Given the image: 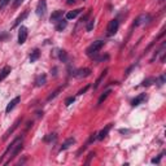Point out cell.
Returning <instances> with one entry per match:
<instances>
[{
    "label": "cell",
    "mask_w": 166,
    "mask_h": 166,
    "mask_svg": "<svg viewBox=\"0 0 166 166\" xmlns=\"http://www.w3.org/2000/svg\"><path fill=\"white\" fill-rule=\"evenodd\" d=\"M104 40H96V42H93L92 44H90L88 47H87V49H86V55L87 56H90V57H92L95 56L99 51H100L102 47H104Z\"/></svg>",
    "instance_id": "6da1fadb"
},
{
    "label": "cell",
    "mask_w": 166,
    "mask_h": 166,
    "mask_svg": "<svg viewBox=\"0 0 166 166\" xmlns=\"http://www.w3.org/2000/svg\"><path fill=\"white\" fill-rule=\"evenodd\" d=\"M118 27H120V22H118V19H112V21H109L108 27H106V35H108V37H113V35H116V33L118 31Z\"/></svg>",
    "instance_id": "7a4b0ae2"
},
{
    "label": "cell",
    "mask_w": 166,
    "mask_h": 166,
    "mask_svg": "<svg viewBox=\"0 0 166 166\" xmlns=\"http://www.w3.org/2000/svg\"><path fill=\"white\" fill-rule=\"evenodd\" d=\"M22 148H23V145H22V140H19V141H18V143H17V144H14V147H13V148H12V149H10V151H12V152H10V156H9V161H7V162H5V164H8V162H10V161H12V160H13V159H14V157H16V156H17V155H18V153H19V152H21V151H22Z\"/></svg>",
    "instance_id": "3957f363"
},
{
    "label": "cell",
    "mask_w": 166,
    "mask_h": 166,
    "mask_svg": "<svg viewBox=\"0 0 166 166\" xmlns=\"http://www.w3.org/2000/svg\"><path fill=\"white\" fill-rule=\"evenodd\" d=\"M35 12H37V14L39 16V17H43V16L46 14V12H47V1L46 0H40V1L38 3Z\"/></svg>",
    "instance_id": "277c9868"
},
{
    "label": "cell",
    "mask_w": 166,
    "mask_h": 166,
    "mask_svg": "<svg viewBox=\"0 0 166 166\" xmlns=\"http://www.w3.org/2000/svg\"><path fill=\"white\" fill-rule=\"evenodd\" d=\"M73 76L77 77V78H87V77L91 76V69H88V68L78 69V70H76V72L73 73Z\"/></svg>",
    "instance_id": "5b68a950"
},
{
    "label": "cell",
    "mask_w": 166,
    "mask_h": 166,
    "mask_svg": "<svg viewBox=\"0 0 166 166\" xmlns=\"http://www.w3.org/2000/svg\"><path fill=\"white\" fill-rule=\"evenodd\" d=\"M151 19L152 18H151V16H149V14H141L135 19L134 26H140V25H144V23H148Z\"/></svg>",
    "instance_id": "8992f818"
},
{
    "label": "cell",
    "mask_w": 166,
    "mask_h": 166,
    "mask_svg": "<svg viewBox=\"0 0 166 166\" xmlns=\"http://www.w3.org/2000/svg\"><path fill=\"white\" fill-rule=\"evenodd\" d=\"M27 39V29L25 26H21L18 30V44H23Z\"/></svg>",
    "instance_id": "52a82bcc"
},
{
    "label": "cell",
    "mask_w": 166,
    "mask_h": 166,
    "mask_svg": "<svg viewBox=\"0 0 166 166\" xmlns=\"http://www.w3.org/2000/svg\"><path fill=\"white\" fill-rule=\"evenodd\" d=\"M110 129H112V123L106 125L100 132L96 134V139H99V140H104L105 138H106V135H108V132H109V130H110Z\"/></svg>",
    "instance_id": "ba28073f"
},
{
    "label": "cell",
    "mask_w": 166,
    "mask_h": 166,
    "mask_svg": "<svg viewBox=\"0 0 166 166\" xmlns=\"http://www.w3.org/2000/svg\"><path fill=\"white\" fill-rule=\"evenodd\" d=\"M145 100H147V95H145V93H140V95H138L135 99H132L131 105H132V106H138V105L143 104Z\"/></svg>",
    "instance_id": "9c48e42d"
},
{
    "label": "cell",
    "mask_w": 166,
    "mask_h": 166,
    "mask_svg": "<svg viewBox=\"0 0 166 166\" xmlns=\"http://www.w3.org/2000/svg\"><path fill=\"white\" fill-rule=\"evenodd\" d=\"M62 14H64V10H55L52 14H51V17H49V21L51 22H57V21H60V19L62 18Z\"/></svg>",
    "instance_id": "30bf717a"
},
{
    "label": "cell",
    "mask_w": 166,
    "mask_h": 166,
    "mask_svg": "<svg viewBox=\"0 0 166 166\" xmlns=\"http://www.w3.org/2000/svg\"><path fill=\"white\" fill-rule=\"evenodd\" d=\"M73 144H76V139H74V138H69V139H66L64 143H62L60 151H61V152H62V151H66V149H69Z\"/></svg>",
    "instance_id": "8fae6325"
},
{
    "label": "cell",
    "mask_w": 166,
    "mask_h": 166,
    "mask_svg": "<svg viewBox=\"0 0 166 166\" xmlns=\"http://www.w3.org/2000/svg\"><path fill=\"white\" fill-rule=\"evenodd\" d=\"M19 100H21V97H19V96H16V97L13 99V100H12V101L9 102V104L7 105V108H5V113H10V110H13V109H14V106L18 104Z\"/></svg>",
    "instance_id": "7c38bea8"
},
{
    "label": "cell",
    "mask_w": 166,
    "mask_h": 166,
    "mask_svg": "<svg viewBox=\"0 0 166 166\" xmlns=\"http://www.w3.org/2000/svg\"><path fill=\"white\" fill-rule=\"evenodd\" d=\"M82 8H78V9H74V10H70V12H68L66 13V19H74L76 17H78V14H81L82 13Z\"/></svg>",
    "instance_id": "4fadbf2b"
},
{
    "label": "cell",
    "mask_w": 166,
    "mask_h": 166,
    "mask_svg": "<svg viewBox=\"0 0 166 166\" xmlns=\"http://www.w3.org/2000/svg\"><path fill=\"white\" fill-rule=\"evenodd\" d=\"M46 82H47V76L46 74H40V76H38L37 79H35V86L42 87L43 84H46Z\"/></svg>",
    "instance_id": "5bb4252c"
},
{
    "label": "cell",
    "mask_w": 166,
    "mask_h": 166,
    "mask_svg": "<svg viewBox=\"0 0 166 166\" xmlns=\"http://www.w3.org/2000/svg\"><path fill=\"white\" fill-rule=\"evenodd\" d=\"M19 122H21V120H17V121H16L14 123H13V126H12V127H10L9 130H8V131H7L5 134H4V136H3V139H4V140H5V139H8V136H9L10 134H13V131H14V130L18 127V123H19Z\"/></svg>",
    "instance_id": "9a60e30c"
},
{
    "label": "cell",
    "mask_w": 166,
    "mask_h": 166,
    "mask_svg": "<svg viewBox=\"0 0 166 166\" xmlns=\"http://www.w3.org/2000/svg\"><path fill=\"white\" fill-rule=\"evenodd\" d=\"M10 72H12V68H10V66H5V68H3L1 72H0V82L5 79V78L9 76Z\"/></svg>",
    "instance_id": "2e32d148"
},
{
    "label": "cell",
    "mask_w": 166,
    "mask_h": 166,
    "mask_svg": "<svg viewBox=\"0 0 166 166\" xmlns=\"http://www.w3.org/2000/svg\"><path fill=\"white\" fill-rule=\"evenodd\" d=\"M27 16H29V10L23 12V13H22L21 16H18V17H17V19L14 21V23H13V26H12V27H17V26L19 25V23H21V22L23 21V19H25V18L27 17Z\"/></svg>",
    "instance_id": "e0dca14e"
},
{
    "label": "cell",
    "mask_w": 166,
    "mask_h": 166,
    "mask_svg": "<svg viewBox=\"0 0 166 166\" xmlns=\"http://www.w3.org/2000/svg\"><path fill=\"white\" fill-rule=\"evenodd\" d=\"M66 26H68V21L66 19H60V21H57V25H56V30L57 31H62L66 29Z\"/></svg>",
    "instance_id": "ac0fdd59"
},
{
    "label": "cell",
    "mask_w": 166,
    "mask_h": 166,
    "mask_svg": "<svg viewBox=\"0 0 166 166\" xmlns=\"http://www.w3.org/2000/svg\"><path fill=\"white\" fill-rule=\"evenodd\" d=\"M39 57H40V51H39V49H34L33 52H31V55H30V62H35Z\"/></svg>",
    "instance_id": "d6986e66"
},
{
    "label": "cell",
    "mask_w": 166,
    "mask_h": 166,
    "mask_svg": "<svg viewBox=\"0 0 166 166\" xmlns=\"http://www.w3.org/2000/svg\"><path fill=\"white\" fill-rule=\"evenodd\" d=\"M106 73H108V69H105V70H104V72H102V74H101V76H100V77H99V78H97V81H96V83H95L93 88H97V87H99V86H100V83H101V81H102V79H104V78H105V76H106Z\"/></svg>",
    "instance_id": "ffe728a7"
},
{
    "label": "cell",
    "mask_w": 166,
    "mask_h": 166,
    "mask_svg": "<svg viewBox=\"0 0 166 166\" xmlns=\"http://www.w3.org/2000/svg\"><path fill=\"white\" fill-rule=\"evenodd\" d=\"M109 93H110V90H108V91H105V92H104V93H102V95H101V96H100V97H99V101H97V104H101V102H102V101H104V100H105V99H106V97H108V96H109Z\"/></svg>",
    "instance_id": "44dd1931"
},
{
    "label": "cell",
    "mask_w": 166,
    "mask_h": 166,
    "mask_svg": "<svg viewBox=\"0 0 166 166\" xmlns=\"http://www.w3.org/2000/svg\"><path fill=\"white\" fill-rule=\"evenodd\" d=\"M61 91H62V87H60V88H57V90H56V91H55V92H53L52 95H49V96H48V99H47V100H48V101H51V100H53V99H55V97H56V96H57V95H58V93H60V92H61Z\"/></svg>",
    "instance_id": "7402d4cb"
},
{
    "label": "cell",
    "mask_w": 166,
    "mask_h": 166,
    "mask_svg": "<svg viewBox=\"0 0 166 166\" xmlns=\"http://www.w3.org/2000/svg\"><path fill=\"white\" fill-rule=\"evenodd\" d=\"M56 139H57L56 134H49L48 136H46V138H44V141H46V143H48V141H55Z\"/></svg>",
    "instance_id": "603a6c76"
},
{
    "label": "cell",
    "mask_w": 166,
    "mask_h": 166,
    "mask_svg": "<svg viewBox=\"0 0 166 166\" xmlns=\"http://www.w3.org/2000/svg\"><path fill=\"white\" fill-rule=\"evenodd\" d=\"M92 58H93V60L95 61H104V60H108V58H109V56H108V55H105V56H92Z\"/></svg>",
    "instance_id": "cb8c5ba5"
},
{
    "label": "cell",
    "mask_w": 166,
    "mask_h": 166,
    "mask_svg": "<svg viewBox=\"0 0 166 166\" xmlns=\"http://www.w3.org/2000/svg\"><path fill=\"white\" fill-rule=\"evenodd\" d=\"M152 82H155V79H153V78H148V79H144V81H143L141 86L148 87V86H151V84H152Z\"/></svg>",
    "instance_id": "d4e9b609"
},
{
    "label": "cell",
    "mask_w": 166,
    "mask_h": 166,
    "mask_svg": "<svg viewBox=\"0 0 166 166\" xmlns=\"http://www.w3.org/2000/svg\"><path fill=\"white\" fill-rule=\"evenodd\" d=\"M156 83H157V86H159V87L164 86V83H165V76H164V74H162V76H160V77H159V79L156 81Z\"/></svg>",
    "instance_id": "484cf974"
},
{
    "label": "cell",
    "mask_w": 166,
    "mask_h": 166,
    "mask_svg": "<svg viewBox=\"0 0 166 166\" xmlns=\"http://www.w3.org/2000/svg\"><path fill=\"white\" fill-rule=\"evenodd\" d=\"M93 26H95V19H90V22L87 23V26H86L87 31H91V30L93 29Z\"/></svg>",
    "instance_id": "4316f807"
},
{
    "label": "cell",
    "mask_w": 166,
    "mask_h": 166,
    "mask_svg": "<svg viewBox=\"0 0 166 166\" xmlns=\"http://www.w3.org/2000/svg\"><path fill=\"white\" fill-rule=\"evenodd\" d=\"M74 101H76V97H74V96H70V97H68V99L65 100V105H66V106H69L70 104H73Z\"/></svg>",
    "instance_id": "83f0119b"
},
{
    "label": "cell",
    "mask_w": 166,
    "mask_h": 166,
    "mask_svg": "<svg viewBox=\"0 0 166 166\" xmlns=\"http://www.w3.org/2000/svg\"><path fill=\"white\" fill-rule=\"evenodd\" d=\"M162 156H164V153H161V155L157 156L156 159H152L151 162H152V164H160V161H161V159H162Z\"/></svg>",
    "instance_id": "f1b7e54d"
},
{
    "label": "cell",
    "mask_w": 166,
    "mask_h": 166,
    "mask_svg": "<svg viewBox=\"0 0 166 166\" xmlns=\"http://www.w3.org/2000/svg\"><path fill=\"white\" fill-rule=\"evenodd\" d=\"M66 58H68V55H66L65 51H60V60H62V61L65 62Z\"/></svg>",
    "instance_id": "f546056e"
},
{
    "label": "cell",
    "mask_w": 166,
    "mask_h": 166,
    "mask_svg": "<svg viewBox=\"0 0 166 166\" xmlns=\"http://www.w3.org/2000/svg\"><path fill=\"white\" fill-rule=\"evenodd\" d=\"M9 1H10V0H0V10H1L4 7H7V4Z\"/></svg>",
    "instance_id": "4dcf8cb0"
},
{
    "label": "cell",
    "mask_w": 166,
    "mask_h": 166,
    "mask_svg": "<svg viewBox=\"0 0 166 166\" xmlns=\"http://www.w3.org/2000/svg\"><path fill=\"white\" fill-rule=\"evenodd\" d=\"M90 88V84H87L86 87H84V88H82V90H79V92H78V95H83V93H84L86 92V91L87 90H88Z\"/></svg>",
    "instance_id": "1f68e13d"
},
{
    "label": "cell",
    "mask_w": 166,
    "mask_h": 166,
    "mask_svg": "<svg viewBox=\"0 0 166 166\" xmlns=\"http://www.w3.org/2000/svg\"><path fill=\"white\" fill-rule=\"evenodd\" d=\"M22 1H23V0H14V3H13V7H14V8H17V7L19 5V4H22Z\"/></svg>",
    "instance_id": "d6a6232c"
},
{
    "label": "cell",
    "mask_w": 166,
    "mask_h": 166,
    "mask_svg": "<svg viewBox=\"0 0 166 166\" xmlns=\"http://www.w3.org/2000/svg\"><path fill=\"white\" fill-rule=\"evenodd\" d=\"M93 156H95V153H93V152H91V153H90V155H88V159H87V161H86V164H90V160H91V159H92V157H93Z\"/></svg>",
    "instance_id": "836d02e7"
},
{
    "label": "cell",
    "mask_w": 166,
    "mask_h": 166,
    "mask_svg": "<svg viewBox=\"0 0 166 166\" xmlns=\"http://www.w3.org/2000/svg\"><path fill=\"white\" fill-rule=\"evenodd\" d=\"M134 68H135V65H132V66H130V68H129L127 70H126V74H125V76H129V74H130V72H131V70H132Z\"/></svg>",
    "instance_id": "e575fe53"
},
{
    "label": "cell",
    "mask_w": 166,
    "mask_h": 166,
    "mask_svg": "<svg viewBox=\"0 0 166 166\" xmlns=\"http://www.w3.org/2000/svg\"><path fill=\"white\" fill-rule=\"evenodd\" d=\"M120 132H121V134H126V132H129V130H123V129H121V130H120Z\"/></svg>",
    "instance_id": "d590c367"
},
{
    "label": "cell",
    "mask_w": 166,
    "mask_h": 166,
    "mask_svg": "<svg viewBox=\"0 0 166 166\" xmlns=\"http://www.w3.org/2000/svg\"><path fill=\"white\" fill-rule=\"evenodd\" d=\"M73 3H76V0H68V4H73Z\"/></svg>",
    "instance_id": "8d00e7d4"
}]
</instances>
